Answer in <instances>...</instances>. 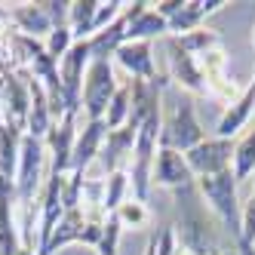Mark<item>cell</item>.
I'll return each instance as SVG.
<instances>
[{
  "label": "cell",
  "mask_w": 255,
  "mask_h": 255,
  "mask_svg": "<svg viewBox=\"0 0 255 255\" xmlns=\"http://www.w3.org/2000/svg\"><path fill=\"white\" fill-rule=\"evenodd\" d=\"M126 191H129V175L123 169H117V172H111L105 178V212L108 215L117 212V206L126 200Z\"/></svg>",
  "instance_id": "cell-24"
},
{
  "label": "cell",
  "mask_w": 255,
  "mask_h": 255,
  "mask_svg": "<svg viewBox=\"0 0 255 255\" xmlns=\"http://www.w3.org/2000/svg\"><path fill=\"white\" fill-rule=\"evenodd\" d=\"M86 43H89V52H93V62H111L117 56V49L126 43V19L120 15L114 25L96 31Z\"/></svg>",
  "instance_id": "cell-17"
},
{
  "label": "cell",
  "mask_w": 255,
  "mask_h": 255,
  "mask_svg": "<svg viewBox=\"0 0 255 255\" xmlns=\"http://www.w3.org/2000/svg\"><path fill=\"white\" fill-rule=\"evenodd\" d=\"M111 215L120 222V228H148L151 225L148 203H141V200H135V197H126L117 206V212H111Z\"/></svg>",
  "instance_id": "cell-23"
},
{
  "label": "cell",
  "mask_w": 255,
  "mask_h": 255,
  "mask_svg": "<svg viewBox=\"0 0 255 255\" xmlns=\"http://www.w3.org/2000/svg\"><path fill=\"white\" fill-rule=\"evenodd\" d=\"M252 194H255V191H252Z\"/></svg>",
  "instance_id": "cell-35"
},
{
  "label": "cell",
  "mask_w": 255,
  "mask_h": 255,
  "mask_svg": "<svg viewBox=\"0 0 255 255\" xmlns=\"http://www.w3.org/2000/svg\"><path fill=\"white\" fill-rule=\"evenodd\" d=\"M188 166L194 172V178H206V175H218L231 169V160H234V144L231 138H203L197 144V148H191L185 154Z\"/></svg>",
  "instance_id": "cell-5"
},
{
  "label": "cell",
  "mask_w": 255,
  "mask_h": 255,
  "mask_svg": "<svg viewBox=\"0 0 255 255\" xmlns=\"http://www.w3.org/2000/svg\"><path fill=\"white\" fill-rule=\"evenodd\" d=\"M22 138H25V129L0 120V175H6L12 181H15V169H19Z\"/></svg>",
  "instance_id": "cell-18"
},
{
  "label": "cell",
  "mask_w": 255,
  "mask_h": 255,
  "mask_svg": "<svg viewBox=\"0 0 255 255\" xmlns=\"http://www.w3.org/2000/svg\"><path fill=\"white\" fill-rule=\"evenodd\" d=\"M77 40H74V34H71V28L65 25V28H52L49 31V37L43 40V46H46V52H49V59H56V62H62L65 56H68V49L74 46Z\"/></svg>",
  "instance_id": "cell-25"
},
{
  "label": "cell",
  "mask_w": 255,
  "mask_h": 255,
  "mask_svg": "<svg viewBox=\"0 0 255 255\" xmlns=\"http://www.w3.org/2000/svg\"><path fill=\"white\" fill-rule=\"evenodd\" d=\"M129 108H132V86H129V83H123V86H117V93H114L111 105H108V114H105L108 132L123 129V126L129 123Z\"/></svg>",
  "instance_id": "cell-20"
},
{
  "label": "cell",
  "mask_w": 255,
  "mask_h": 255,
  "mask_svg": "<svg viewBox=\"0 0 255 255\" xmlns=\"http://www.w3.org/2000/svg\"><path fill=\"white\" fill-rule=\"evenodd\" d=\"M252 43H255V34H252Z\"/></svg>",
  "instance_id": "cell-33"
},
{
  "label": "cell",
  "mask_w": 255,
  "mask_h": 255,
  "mask_svg": "<svg viewBox=\"0 0 255 255\" xmlns=\"http://www.w3.org/2000/svg\"><path fill=\"white\" fill-rule=\"evenodd\" d=\"M43 9H46V15H49V22H52V28H65L68 25V9H71V3H56V0H49V3H43Z\"/></svg>",
  "instance_id": "cell-29"
},
{
  "label": "cell",
  "mask_w": 255,
  "mask_h": 255,
  "mask_svg": "<svg viewBox=\"0 0 255 255\" xmlns=\"http://www.w3.org/2000/svg\"><path fill=\"white\" fill-rule=\"evenodd\" d=\"M154 181H157L160 188L188 191L191 181H194V172L188 166L185 154L172 151V148H157V157H154Z\"/></svg>",
  "instance_id": "cell-8"
},
{
  "label": "cell",
  "mask_w": 255,
  "mask_h": 255,
  "mask_svg": "<svg viewBox=\"0 0 255 255\" xmlns=\"http://www.w3.org/2000/svg\"><path fill=\"white\" fill-rule=\"evenodd\" d=\"M178 46L188 52V56H206L209 49H222V34L218 31H206V28H197L191 34H185V37H175Z\"/></svg>",
  "instance_id": "cell-22"
},
{
  "label": "cell",
  "mask_w": 255,
  "mask_h": 255,
  "mask_svg": "<svg viewBox=\"0 0 255 255\" xmlns=\"http://www.w3.org/2000/svg\"><path fill=\"white\" fill-rule=\"evenodd\" d=\"M166 52H169V65H172V80L178 86H185L188 93H197V96H203L206 93V83L203 77H200V68H197V59L188 56L185 49L178 46L175 37L166 40Z\"/></svg>",
  "instance_id": "cell-10"
},
{
  "label": "cell",
  "mask_w": 255,
  "mask_h": 255,
  "mask_svg": "<svg viewBox=\"0 0 255 255\" xmlns=\"http://www.w3.org/2000/svg\"><path fill=\"white\" fill-rule=\"evenodd\" d=\"M9 22L15 25V34H25V37H49L52 22L43 9V3H22V6H12L9 9Z\"/></svg>",
  "instance_id": "cell-15"
},
{
  "label": "cell",
  "mask_w": 255,
  "mask_h": 255,
  "mask_svg": "<svg viewBox=\"0 0 255 255\" xmlns=\"http://www.w3.org/2000/svg\"><path fill=\"white\" fill-rule=\"evenodd\" d=\"M240 240L255 246V194L240 206Z\"/></svg>",
  "instance_id": "cell-27"
},
{
  "label": "cell",
  "mask_w": 255,
  "mask_h": 255,
  "mask_svg": "<svg viewBox=\"0 0 255 255\" xmlns=\"http://www.w3.org/2000/svg\"><path fill=\"white\" fill-rule=\"evenodd\" d=\"M237 246H240V255H255V246H252V243H243V240H237Z\"/></svg>",
  "instance_id": "cell-30"
},
{
  "label": "cell",
  "mask_w": 255,
  "mask_h": 255,
  "mask_svg": "<svg viewBox=\"0 0 255 255\" xmlns=\"http://www.w3.org/2000/svg\"><path fill=\"white\" fill-rule=\"evenodd\" d=\"M89 62H93V52H89L86 40H77L68 49V56L59 62V80H62L65 105H68V114H74V117L80 114V105H83V77H86Z\"/></svg>",
  "instance_id": "cell-4"
},
{
  "label": "cell",
  "mask_w": 255,
  "mask_h": 255,
  "mask_svg": "<svg viewBox=\"0 0 255 255\" xmlns=\"http://www.w3.org/2000/svg\"><path fill=\"white\" fill-rule=\"evenodd\" d=\"M222 6H228L225 0H185L181 9L169 19V34H172V37H185V34L200 28V22H203L206 15L218 12Z\"/></svg>",
  "instance_id": "cell-11"
},
{
  "label": "cell",
  "mask_w": 255,
  "mask_h": 255,
  "mask_svg": "<svg viewBox=\"0 0 255 255\" xmlns=\"http://www.w3.org/2000/svg\"><path fill=\"white\" fill-rule=\"evenodd\" d=\"M120 234H123L120 222H117L114 215H108V218H105V225H102V237H99V246H96V252H99V255H117Z\"/></svg>",
  "instance_id": "cell-26"
},
{
  "label": "cell",
  "mask_w": 255,
  "mask_h": 255,
  "mask_svg": "<svg viewBox=\"0 0 255 255\" xmlns=\"http://www.w3.org/2000/svg\"><path fill=\"white\" fill-rule=\"evenodd\" d=\"M249 175H255V129L234 144V178L246 181Z\"/></svg>",
  "instance_id": "cell-21"
},
{
  "label": "cell",
  "mask_w": 255,
  "mask_h": 255,
  "mask_svg": "<svg viewBox=\"0 0 255 255\" xmlns=\"http://www.w3.org/2000/svg\"><path fill=\"white\" fill-rule=\"evenodd\" d=\"M77 117L65 114L62 120L52 123L49 135L43 138V144L52 154V175H68L71 172V160H74V141H77Z\"/></svg>",
  "instance_id": "cell-7"
},
{
  "label": "cell",
  "mask_w": 255,
  "mask_h": 255,
  "mask_svg": "<svg viewBox=\"0 0 255 255\" xmlns=\"http://www.w3.org/2000/svg\"><path fill=\"white\" fill-rule=\"evenodd\" d=\"M126 12V3H120V0H108V3H99V12H96V31L114 25L120 15ZM93 31V34H96Z\"/></svg>",
  "instance_id": "cell-28"
},
{
  "label": "cell",
  "mask_w": 255,
  "mask_h": 255,
  "mask_svg": "<svg viewBox=\"0 0 255 255\" xmlns=\"http://www.w3.org/2000/svg\"><path fill=\"white\" fill-rule=\"evenodd\" d=\"M252 111H255V80H252V83L243 89V93L228 105V111L222 114V120H218L215 135H218V138H234V135L249 123Z\"/></svg>",
  "instance_id": "cell-12"
},
{
  "label": "cell",
  "mask_w": 255,
  "mask_h": 255,
  "mask_svg": "<svg viewBox=\"0 0 255 255\" xmlns=\"http://www.w3.org/2000/svg\"><path fill=\"white\" fill-rule=\"evenodd\" d=\"M203 126L197 120V111H194V102L191 99H181L172 105V114L169 120H163V132H160V148H172V151H181L188 154L191 148H197L203 141Z\"/></svg>",
  "instance_id": "cell-2"
},
{
  "label": "cell",
  "mask_w": 255,
  "mask_h": 255,
  "mask_svg": "<svg viewBox=\"0 0 255 255\" xmlns=\"http://www.w3.org/2000/svg\"><path fill=\"white\" fill-rule=\"evenodd\" d=\"M212 255H218V252H212Z\"/></svg>",
  "instance_id": "cell-34"
},
{
  "label": "cell",
  "mask_w": 255,
  "mask_h": 255,
  "mask_svg": "<svg viewBox=\"0 0 255 255\" xmlns=\"http://www.w3.org/2000/svg\"><path fill=\"white\" fill-rule=\"evenodd\" d=\"M114 59L129 71L132 80H148V83L160 80L157 77V68H154V49H151V43H123Z\"/></svg>",
  "instance_id": "cell-14"
},
{
  "label": "cell",
  "mask_w": 255,
  "mask_h": 255,
  "mask_svg": "<svg viewBox=\"0 0 255 255\" xmlns=\"http://www.w3.org/2000/svg\"><path fill=\"white\" fill-rule=\"evenodd\" d=\"M28 89H31V108H28V123H25V135H34V138H46L56 117L49 111V99L43 93V83L28 77Z\"/></svg>",
  "instance_id": "cell-13"
},
{
  "label": "cell",
  "mask_w": 255,
  "mask_h": 255,
  "mask_svg": "<svg viewBox=\"0 0 255 255\" xmlns=\"http://www.w3.org/2000/svg\"><path fill=\"white\" fill-rule=\"evenodd\" d=\"M197 188L203 194V200L209 203V209L222 218V225L228 231L237 234L240 240V197H237V178L234 169H225L218 175H206V178H197Z\"/></svg>",
  "instance_id": "cell-1"
},
{
  "label": "cell",
  "mask_w": 255,
  "mask_h": 255,
  "mask_svg": "<svg viewBox=\"0 0 255 255\" xmlns=\"http://www.w3.org/2000/svg\"><path fill=\"white\" fill-rule=\"evenodd\" d=\"M96 12L99 0H74L68 9V28L74 34V40H89L96 31Z\"/></svg>",
  "instance_id": "cell-19"
},
{
  "label": "cell",
  "mask_w": 255,
  "mask_h": 255,
  "mask_svg": "<svg viewBox=\"0 0 255 255\" xmlns=\"http://www.w3.org/2000/svg\"><path fill=\"white\" fill-rule=\"evenodd\" d=\"M144 255H157V234L148 240V246H144Z\"/></svg>",
  "instance_id": "cell-31"
},
{
  "label": "cell",
  "mask_w": 255,
  "mask_h": 255,
  "mask_svg": "<svg viewBox=\"0 0 255 255\" xmlns=\"http://www.w3.org/2000/svg\"><path fill=\"white\" fill-rule=\"evenodd\" d=\"M117 93V77L111 62H89L83 77V114L86 120H105L108 105Z\"/></svg>",
  "instance_id": "cell-3"
},
{
  "label": "cell",
  "mask_w": 255,
  "mask_h": 255,
  "mask_svg": "<svg viewBox=\"0 0 255 255\" xmlns=\"http://www.w3.org/2000/svg\"><path fill=\"white\" fill-rule=\"evenodd\" d=\"M0 22H9V9L3 3H0Z\"/></svg>",
  "instance_id": "cell-32"
},
{
  "label": "cell",
  "mask_w": 255,
  "mask_h": 255,
  "mask_svg": "<svg viewBox=\"0 0 255 255\" xmlns=\"http://www.w3.org/2000/svg\"><path fill=\"white\" fill-rule=\"evenodd\" d=\"M123 19H126V43H151L154 37L169 34V22L154 9V3H144V0L126 6Z\"/></svg>",
  "instance_id": "cell-6"
},
{
  "label": "cell",
  "mask_w": 255,
  "mask_h": 255,
  "mask_svg": "<svg viewBox=\"0 0 255 255\" xmlns=\"http://www.w3.org/2000/svg\"><path fill=\"white\" fill-rule=\"evenodd\" d=\"M135 132L138 129H132L129 123L123 126V129H114V132H108V138H105V148H102V169H105V178L111 175V172H117L120 169V163L126 160V157H132V144H135Z\"/></svg>",
  "instance_id": "cell-16"
},
{
  "label": "cell",
  "mask_w": 255,
  "mask_h": 255,
  "mask_svg": "<svg viewBox=\"0 0 255 255\" xmlns=\"http://www.w3.org/2000/svg\"><path fill=\"white\" fill-rule=\"evenodd\" d=\"M105 138H108V126L105 120H86V126L77 132L74 141V160H71V172H89V166L102 157L105 148Z\"/></svg>",
  "instance_id": "cell-9"
}]
</instances>
